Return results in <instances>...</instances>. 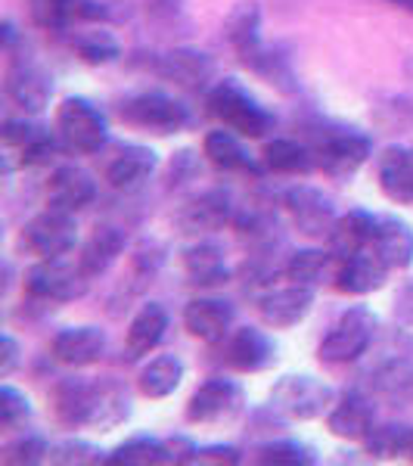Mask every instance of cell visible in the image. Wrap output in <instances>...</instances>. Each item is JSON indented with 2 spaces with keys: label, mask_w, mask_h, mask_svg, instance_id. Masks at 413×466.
<instances>
[{
  "label": "cell",
  "mask_w": 413,
  "mask_h": 466,
  "mask_svg": "<svg viewBox=\"0 0 413 466\" xmlns=\"http://www.w3.org/2000/svg\"><path fill=\"white\" fill-rule=\"evenodd\" d=\"M246 392L243 386L224 377H208L186 401V423L193 426H227L243 413Z\"/></svg>",
  "instance_id": "6"
},
{
  "label": "cell",
  "mask_w": 413,
  "mask_h": 466,
  "mask_svg": "<svg viewBox=\"0 0 413 466\" xmlns=\"http://www.w3.org/2000/svg\"><path fill=\"white\" fill-rule=\"evenodd\" d=\"M277 360V345L258 327H239L224 339V364L239 373H258Z\"/></svg>",
  "instance_id": "18"
},
{
  "label": "cell",
  "mask_w": 413,
  "mask_h": 466,
  "mask_svg": "<svg viewBox=\"0 0 413 466\" xmlns=\"http://www.w3.org/2000/svg\"><path fill=\"white\" fill-rule=\"evenodd\" d=\"M32 401H28L25 392L13 389L10 382L0 386V430L4 432H13V430H22V426L32 420Z\"/></svg>",
  "instance_id": "42"
},
{
  "label": "cell",
  "mask_w": 413,
  "mask_h": 466,
  "mask_svg": "<svg viewBox=\"0 0 413 466\" xmlns=\"http://www.w3.org/2000/svg\"><path fill=\"white\" fill-rule=\"evenodd\" d=\"M379 318L364 305H355L348 311H342L336 318L333 327L327 329V336L317 345V358L324 364H351L360 355H367V349L377 339Z\"/></svg>",
  "instance_id": "3"
},
{
  "label": "cell",
  "mask_w": 413,
  "mask_h": 466,
  "mask_svg": "<svg viewBox=\"0 0 413 466\" xmlns=\"http://www.w3.org/2000/svg\"><path fill=\"white\" fill-rule=\"evenodd\" d=\"M19 360H22V349H19V342L13 339L10 333H4V339H0V377H10L13 370L19 367Z\"/></svg>",
  "instance_id": "49"
},
{
  "label": "cell",
  "mask_w": 413,
  "mask_h": 466,
  "mask_svg": "<svg viewBox=\"0 0 413 466\" xmlns=\"http://www.w3.org/2000/svg\"><path fill=\"white\" fill-rule=\"evenodd\" d=\"M327 430L336 439L364 441L373 432V404L358 392L336 398V404L327 413Z\"/></svg>",
  "instance_id": "26"
},
{
  "label": "cell",
  "mask_w": 413,
  "mask_h": 466,
  "mask_svg": "<svg viewBox=\"0 0 413 466\" xmlns=\"http://www.w3.org/2000/svg\"><path fill=\"white\" fill-rule=\"evenodd\" d=\"M388 268L386 258L373 249V246H367V249H358L351 255H345L339 261V268H336V289L345 292V296H370V292H377L386 287L388 280Z\"/></svg>",
  "instance_id": "13"
},
{
  "label": "cell",
  "mask_w": 413,
  "mask_h": 466,
  "mask_svg": "<svg viewBox=\"0 0 413 466\" xmlns=\"http://www.w3.org/2000/svg\"><path fill=\"white\" fill-rule=\"evenodd\" d=\"M392 4L404 6V10H410V13H413V0H392Z\"/></svg>",
  "instance_id": "53"
},
{
  "label": "cell",
  "mask_w": 413,
  "mask_h": 466,
  "mask_svg": "<svg viewBox=\"0 0 413 466\" xmlns=\"http://www.w3.org/2000/svg\"><path fill=\"white\" fill-rule=\"evenodd\" d=\"M106 463H125V466H162L175 463L171 461V448L162 439H149V435H134V439L122 441L109 454Z\"/></svg>",
  "instance_id": "38"
},
{
  "label": "cell",
  "mask_w": 413,
  "mask_h": 466,
  "mask_svg": "<svg viewBox=\"0 0 413 466\" xmlns=\"http://www.w3.org/2000/svg\"><path fill=\"white\" fill-rule=\"evenodd\" d=\"M208 116L217 118L224 127L237 131L246 140H258L267 131H274V116L239 85L237 78H224L206 94Z\"/></svg>",
  "instance_id": "1"
},
{
  "label": "cell",
  "mask_w": 413,
  "mask_h": 466,
  "mask_svg": "<svg viewBox=\"0 0 413 466\" xmlns=\"http://www.w3.org/2000/svg\"><path fill=\"white\" fill-rule=\"evenodd\" d=\"M408 457L413 461V432H410V445H408Z\"/></svg>",
  "instance_id": "54"
},
{
  "label": "cell",
  "mask_w": 413,
  "mask_h": 466,
  "mask_svg": "<svg viewBox=\"0 0 413 466\" xmlns=\"http://www.w3.org/2000/svg\"><path fill=\"white\" fill-rule=\"evenodd\" d=\"M156 168H159V153L153 147L122 144L116 149V156L106 162V168H103V177H106L112 190L131 193L137 187H144L156 175Z\"/></svg>",
  "instance_id": "15"
},
{
  "label": "cell",
  "mask_w": 413,
  "mask_h": 466,
  "mask_svg": "<svg viewBox=\"0 0 413 466\" xmlns=\"http://www.w3.org/2000/svg\"><path fill=\"white\" fill-rule=\"evenodd\" d=\"M94 395L96 380H59L54 392H50V408H54L56 423L65 426V430H87L90 413H94Z\"/></svg>",
  "instance_id": "19"
},
{
  "label": "cell",
  "mask_w": 413,
  "mask_h": 466,
  "mask_svg": "<svg viewBox=\"0 0 413 466\" xmlns=\"http://www.w3.org/2000/svg\"><path fill=\"white\" fill-rule=\"evenodd\" d=\"M224 41L239 54L258 47L261 44V6L258 0H239V4L230 6V13L224 16Z\"/></svg>",
  "instance_id": "32"
},
{
  "label": "cell",
  "mask_w": 413,
  "mask_h": 466,
  "mask_svg": "<svg viewBox=\"0 0 413 466\" xmlns=\"http://www.w3.org/2000/svg\"><path fill=\"white\" fill-rule=\"evenodd\" d=\"M184 274L196 287H221L230 280L227 252L224 246L212 243V239H199V243L184 249Z\"/></svg>",
  "instance_id": "27"
},
{
  "label": "cell",
  "mask_w": 413,
  "mask_h": 466,
  "mask_svg": "<svg viewBox=\"0 0 413 466\" xmlns=\"http://www.w3.org/2000/svg\"><path fill=\"white\" fill-rule=\"evenodd\" d=\"M314 308V287L289 283L283 289H270L258 299V318L270 329H292L298 327Z\"/></svg>",
  "instance_id": "17"
},
{
  "label": "cell",
  "mask_w": 413,
  "mask_h": 466,
  "mask_svg": "<svg viewBox=\"0 0 413 466\" xmlns=\"http://www.w3.org/2000/svg\"><path fill=\"white\" fill-rule=\"evenodd\" d=\"M373 144L367 134L351 131V127H339V131H327L320 144L314 147V162L317 168L333 180H351L370 162Z\"/></svg>",
  "instance_id": "8"
},
{
  "label": "cell",
  "mask_w": 413,
  "mask_h": 466,
  "mask_svg": "<svg viewBox=\"0 0 413 466\" xmlns=\"http://www.w3.org/2000/svg\"><path fill=\"white\" fill-rule=\"evenodd\" d=\"M270 408L289 420H317L336 404V389L311 373H287L270 386Z\"/></svg>",
  "instance_id": "4"
},
{
  "label": "cell",
  "mask_w": 413,
  "mask_h": 466,
  "mask_svg": "<svg viewBox=\"0 0 413 466\" xmlns=\"http://www.w3.org/2000/svg\"><path fill=\"white\" fill-rule=\"evenodd\" d=\"M239 63H243L252 75H258L265 85L280 90V94H296L298 90V81H296V72H292L289 59L283 54H277V50L265 47V41H261L258 47L239 54Z\"/></svg>",
  "instance_id": "31"
},
{
  "label": "cell",
  "mask_w": 413,
  "mask_h": 466,
  "mask_svg": "<svg viewBox=\"0 0 413 466\" xmlns=\"http://www.w3.org/2000/svg\"><path fill=\"white\" fill-rule=\"evenodd\" d=\"M127 417H131V395H127V389L116 380H96L94 413H90L87 430L109 432L116 426H122Z\"/></svg>",
  "instance_id": "30"
},
{
  "label": "cell",
  "mask_w": 413,
  "mask_h": 466,
  "mask_svg": "<svg viewBox=\"0 0 413 466\" xmlns=\"http://www.w3.org/2000/svg\"><path fill=\"white\" fill-rule=\"evenodd\" d=\"M258 463H287V466H311L317 463L314 448L305 441L287 439V441H267L258 448Z\"/></svg>",
  "instance_id": "41"
},
{
  "label": "cell",
  "mask_w": 413,
  "mask_h": 466,
  "mask_svg": "<svg viewBox=\"0 0 413 466\" xmlns=\"http://www.w3.org/2000/svg\"><path fill=\"white\" fill-rule=\"evenodd\" d=\"M50 441L44 439V435H19V439H13L10 445L4 448V454H0V461L6 466H35V463H44L50 461Z\"/></svg>",
  "instance_id": "39"
},
{
  "label": "cell",
  "mask_w": 413,
  "mask_h": 466,
  "mask_svg": "<svg viewBox=\"0 0 413 466\" xmlns=\"http://www.w3.org/2000/svg\"><path fill=\"white\" fill-rule=\"evenodd\" d=\"M146 10L156 19H175L184 10V0H146Z\"/></svg>",
  "instance_id": "50"
},
{
  "label": "cell",
  "mask_w": 413,
  "mask_h": 466,
  "mask_svg": "<svg viewBox=\"0 0 413 466\" xmlns=\"http://www.w3.org/2000/svg\"><path fill=\"white\" fill-rule=\"evenodd\" d=\"M156 75L177 87L196 90L206 87V81L215 75V59L193 47H175L156 59Z\"/></svg>",
  "instance_id": "23"
},
{
  "label": "cell",
  "mask_w": 413,
  "mask_h": 466,
  "mask_svg": "<svg viewBox=\"0 0 413 466\" xmlns=\"http://www.w3.org/2000/svg\"><path fill=\"white\" fill-rule=\"evenodd\" d=\"M75 0H28L35 25L44 32H65L75 22Z\"/></svg>",
  "instance_id": "40"
},
{
  "label": "cell",
  "mask_w": 413,
  "mask_h": 466,
  "mask_svg": "<svg viewBox=\"0 0 413 466\" xmlns=\"http://www.w3.org/2000/svg\"><path fill=\"white\" fill-rule=\"evenodd\" d=\"M202 156L221 175H258V162L246 149L243 137L230 127H217L202 137Z\"/></svg>",
  "instance_id": "21"
},
{
  "label": "cell",
  "mask_w": 413,
  "mask_h": 466,
  "mask_svg": "<svg viewBox=\"0 0 413 466\" xmlns=\"http://www.w3.org/2000/svg\"><path fill=\"white\" fill-rule=\"evenodd\" d=\"M234 318H237V311L227 299L199 296V299H190L184 308V329L193 339H199L206 345H217L234 333Z\"/></svg>",
  "instance_id": "12"
},
{
  "label": "cell",
  "mask_w": 413,
  "mask_h": 466,
  "mask_svg": "<svg viewBox=\"0 0 413 466\" xmlns=\"http://www.w3.org/2000/svg\"><path fill=\"white\" fill-rule=\"evenodd\" d=\"M50 463H65V466H85V463H106L100 448L87 445L81 439H69L63 445H54L50 448Z\"/></svg>",
  "instance_id": "44"
},
{
  "label": "cell",
  "mask_w": 413,
  "mask_h": 466,
  "mask_svg": "<svg viewBox=\"0 0 413 466\" xmlns=\"http://www.w3.org/2000/svg\"><path fill=\"white\" fill-rule=\"evenodd\" d=\"M72 50L87 66H112L122 59V44L109 28H87V32L72 35Z\"/></svg>",
  "instance_id": "36"
},
{
  "label": "cell",
  "mask_w": 413,
  "mask_h": 466,
  "mask_svg": "<svg viewBox=\"0 0 413 466\" xmlns=\"http://www.w3.org/2000/svg\"><path fill=\"white\" fill-rule=\"evenodd\" d=\"M196 175H199V156L193 149H180V153H175V159L168 162V190L190 184Z\"/></svg>",
  "instance_id": "46"
},
{
  "label": "cell",
  "mask_w": 413,
  "mask_h": 466,
  "mask_svg": "<svg viewBox=\"0 0 413 466\" xmlns=\"http://www.w3.org/2000/svg\"><path fill=\"white\" fill-rule=\"evenodd\" d=\"M184 360L177 355H156L153 360H146L137 373V389L140 395L149 398V401H162V398L175 395L184 382Z\"/></svg>",
  "instance_id": "29"
},
{
  "label": "cell",
  "mask_w": 413,
  "mask_h": 466,
  "mask_svg": "<svg viewBox=\"0 0 413 466\" xmlns=\"http://www.w3.org/2000/svg\"><path fill=\"white\" fill-rule=\"evenodd\" d=\"M118 116L125 125L153 134H177L190 125V109L162 90H144V94L127 96Z\"/></svg>",
  "instance_id": "7"
},
{
  "label": "cell",
  "mask_w": 413,
  "mask_h": 466,
  "mask_svg": "<svg viewBox=\"0 0 413 466\" xmlns=\"http://www.w3.org/2000/svg\"><path fill=\"white\" fill-rule=\"evenodd\" d=\"M109 336L106 329L94 327V323H81V327H65L59 329L50 342V355H54L63 367H90L106 355Z\"/></svg>",
  "instance_id": "14"
},
{
  "label": "cell",
  "mask_w": 413,
  "mask_h": 466,
  "mask_svg": "<svg viewBox=\"0 0 413 466\" xmlns=\"http://www.w3.org/2000/svg\"><path fill=\"white\" fill-rule=\"evenodd\" d=\"M96 199V180L81 165H59L47 180V206L63 212H81Z\"/></svg>",
  "instance_id": "20"
},
{
  "label": "cell",
  "mask_w": 413,
  "mask_h": 466,
  "mask_svg": "<svg viewBox=\"0 0 413 466\" xmlns=\"http://www.w3.org/2000/svg\"><path fill=\"white\" fill-rule=\"evenodd\" d=\"M75 243H78V221L72 212L47 206L41 215H35L32 221L22 224L19 246L28 255H35L37 261H54L65 258Z\"/></svg>",
  "instance_id": "5"
},
{
  "label": "cell",
  "mask_w": 413,
  "mask_h": 466,
  "mask_svg": "<svg viewBox=\"0 0 413 466\" xmlns=\"http://www.w3.org/2000/svg\"><path fill=\"white\" fill-rule=\"evenodd\" d=\"M239 461H243V454L234 445H206L193 457V463H212V466H234Z\"/></svg>",
  "instance_id": "48"
},
{
  "label": "cell",
  "mask_w": 413,
  "mask_h": 466,
  "mask_svg": "<svg viewBox=\"0 0 413 466\" xmlns=\"http://www.w3.org/2000/svg\"><path fill=\"white\" fill-rule=\"evenodd\" d=\"M56 153H59V144L44 131L41 137L32 140L25 149H19V162H22V168H25V165L28 168H35V165H50L56 159Z\"/></svg>",
  "instance_id": "47"
},
{
  "label": "cell",
  "mask_w": 413,
  "mask_h": 466,
  "mask_svg": "<svg viewBox=\"0 0 413 466\" xmlns=\"http://www.w3.org/2000/svg\"><path fill=\"white\" fill-rule=\"evenodd\" d=\"M56 131L72 153L96 156L109 144V118L87 96H65L56 106Z\"/></svg>",
  "instance_id": "2"
},
{
  "label": "cell",
  "mask_w": 413,
  "mask_h": 466,
  "mask_svg": "<svg viewBox=\"0 0 413 466\" xmlns=\"http://www.w3.org/2000/svg\"><path fill=\"white\" fill-rule=\"evenodd\" d=\"M377 218L379 215H370V212H364V208H351L348 215H339L333 237H329L333 252L339 255V258H345V255L373 246V237H377Z\"/></svg>",
  "instance_id": "33"
},
{
  "label": "cell",
  "mask_w": 413,
  "mask_h": 466,
  "mask_svg": "<svg viewBox=\"0 0 413 466\" xmlns=\"http://www.w3.org/2000/svg\"><path fill=\"white\" fill-rule=\"evenodd\" d=\"M162 265H165V249L159 243H153V239H144L131 252V258H127V280H125L127 296H140L159 277Z\"/></svg>",
  "instance_id": "37"
},
{
  "label": "cell",
  "mask_w": 413,
  "mask_h": 466,
  "mask_svg": "<svg viewBox=\"0 0 413 466\" xmlns=\"http://www.w3.org/2000/svg\"><path fill=\"white\" fill-rule=\"evenodd\" d=\"M398 311H401L408 320H413V287L404 289V296H401V305H398Z\"/></svg>",
  "instance_id": "51"
},
{
  "label": "cell",
  "mask_w": 413,
  "mask_h": 466,
  "mask_svg": "<svg viewBox=\"0 0 413 466\" xmlns=\"http://www.w3.org/2000/svg\"><path fill=\"white\" fill-rule=\"evenodd\" d=\"M4 90L13 103L28 112V116H37L50 106V96H54V75L44 69L41 63L35 59H13L10 69H6V78H4Z\"/></svg>",
  "instance_id": "11"
},
{
  "label": "cell",
  "mask_w": 413,
  "mask_h": 466,
  "mask_svg": "<svg viewBox=\"0 0 413 466\" xmlns=\"http://www.w3.org/2000/svg\"><path fill=\"white\" fill-rule=\"evenodd\" d=\"M13 44H16V28H13V22L6 19L4 22V50L6 54H13Z\"/></svg>",
  "instance_id": "52"
},
{
  "label": "cell",
  "mask_w": 413,
  "mask_h": 466,
  "mask_svg": "<svg viewBox=\"0 0 413 466\" xmlns=\"http://www.w3.org/2000/svg\"><path fill=\"white\" fill-rule=\"evenodd\" d=\"M410 426H373V432L364 439L367 451L373 457H398L408 454L410 445Z\"/></svg>",
  "instance_id": "43"
},
{
  "label": "cell",
  "mask_w": 413,
  "mask_h": 466,
  "mask_svg": "<svg viewBox=\"0 0 413 466\" xmlns=\"http://www.w3.org/2000/svg\"><path fill=\"white\" fill-rule=\"evenodd\" d=\"M22 287L41 302H75L90 289V280L81 274L78 265H65L63 258H54L28 268L22 277Z\"/></svg>",
  "instance_id": "10"
},
{
  "label": "cell",
  "mask_w": 413,
  "mask_h": 466,
  "mask_svg": "<svg viewBox=\"0 0 413 466\" xmlns=\"http://www.w3.org/2000/svg\"><path fill=\"white\" fill-rule=\"evenodd\" d=\"M283 208H287L289 221L296 224V230L307 239H329L336 230V221H339L336 202L324 190L307 184H298L287 190Z\"/></svg>",
  "instance_id": "9"
},
{
  "label": "cell",
  "mask_w": 413,
  "mask_h": 466,
  "mask_svg": "<svg viewBox=\"0 0 413 466\" xmlns=\"http://www.w3.org/2000/svg\"><path fill=\"white\" fill-rule=\"evenodd\" d=\"M44 134L41 125L28 122V118H10V122L4 125V131H0V137H4V147L6 149H25L32 140H37Z\"/></svg>",
  "instance_id": "45"
},
{
  "label": "cell",
  "mask_w": 413,
  "mask_h": 466,
  "mask_svg": "<svg viewBox=\"0 0 413 466\" xmlns=\"http://www.w3.org/2000/svg\"><path fill=\"white\" fill-rule=\"evenodd\" d=\"M261 165L274 175H307L314 168V149H307L298 140L274 137L261 149Z\"/></svg>",
  "instance_id": "34"
},
{
  "label": "cell",
  "mask_w": 413,
  "mask_h": 466,
  "mask_svg": "<svg viewBox=\"0 0 413 466\" xmlns=\"http://www.w3.org/2000/svg\"><path fill=\"white\" fill-rule=\"evenodd\" d=\"M165 333H168V311H165V305L144 302L125 329V358L127 360L149 358L162 345Z\"/></svg>",
  "instance_id": "22"
},
{
  "label": "cell",
  "mask_w": 413,
  "mask_h": 466,
  "mask_svg": "<svg viewBox=\"0 0 413 466\" xmlns=\"http://www.w3.org/2000/svg\"><path fill=\"white\" fill-rule=\"evenodd\" d=\"M336 252H324V249H302L296 252L287 261L283 274H287L289 283H302V287H314L317 289L327 277H336Z\"/></svg>",
  "instance_id": "35"
},
{
  "label": "cell",
  "mask_w": 413,
  "mask_h": 466,
  "mask_svg": "<svg viewBox=\"0 0 413 466\" xmlns=\"http://www.w3.org/2000/svg\"><path fill=\"white\" fill-rule=\"evenodd\" d=\"M373 249L386 258L392 270H408L413 265V228L395 215H379Z\"/></svg>",
  "instance_id": "28"
},
{
  "label": "cell",
  "mask_w": 413,
  "mask_h": 466,
  "mask_svg": "<svg viewBox=\"0 0 413 466\" xmlns=\"http://www.w3.org/2000/svg\"><path fill=\"white\" fill-rule=\"evenodd\" d=\"M377 184L398 206H413V149L386 147L377 159Z\"/></svg>",
  "instance_id": "24"
},
{
  "label": "cell",
  "mask_w": 413,
  "mask_h": 466,
  "mask_svg": "<svg viewBox=\"0 0 413 466\" xmlns=\"http://www.w3.org/2000/svg\"><path fill=\"white\" fill-rule=\"evenodd\" d=\"M125 246H127L125 230L112 228V224H103V228H96L87 237V243L81 246L75 265H78V270L87 277V280H96V277H103L118 258H122Z\"/></svg>",
  "instance_id": "25"
},
{
  "label": "cell",
  "mask_w": 413,
  "mask_h": 466,
  "mask_svg": "<svg viewBox=\"0 0 413 466\" xmlns=\"http://www.w3.org/2000/svg\"><path fill=\"white\" fill-rule=\"evenodd\" d=\"M237 218V208H234V199H230L227 190L215 187V190H206L202 197L190 199L184 208L177 212L175 224L184 233H215V230H224L227 224H234Z\"/></svg>",
  "instance_id": "16"
}]
</instances>
